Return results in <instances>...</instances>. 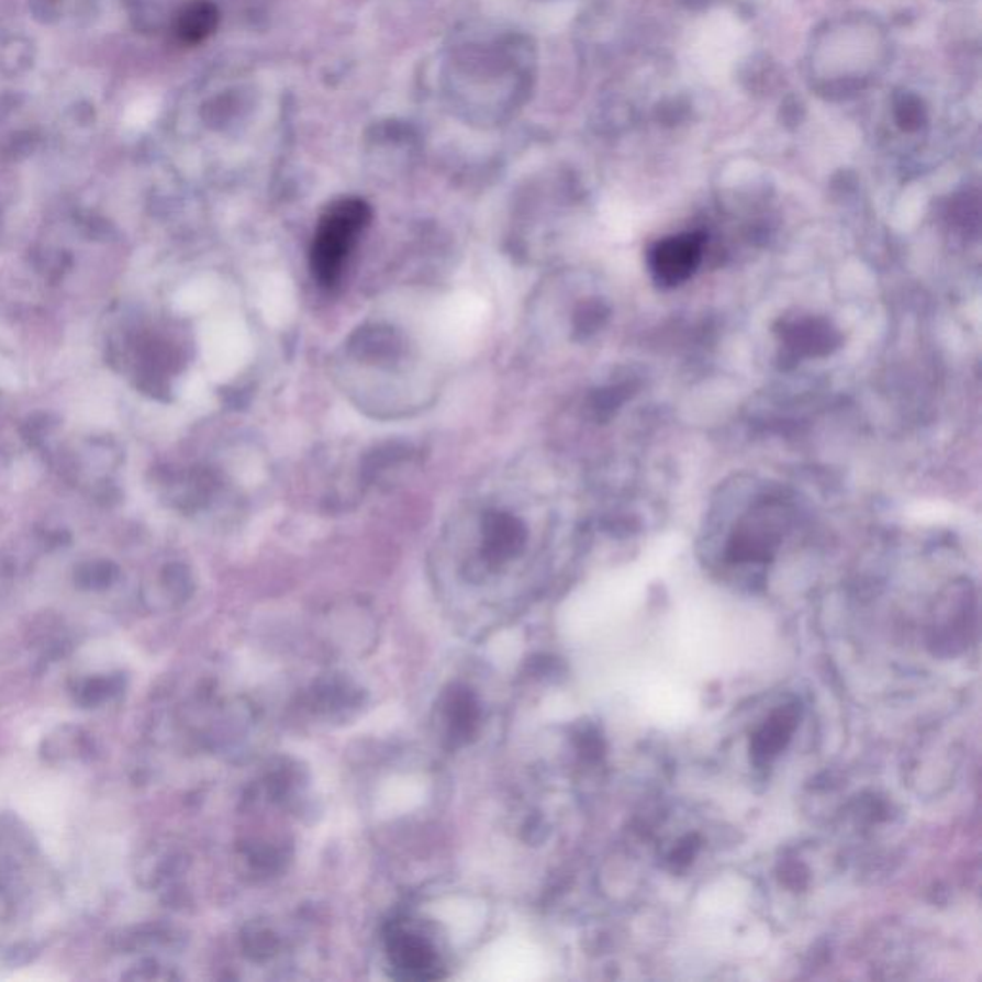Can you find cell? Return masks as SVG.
Wrapping results in <instances>:
<instances>
[{
  "label": "cell",
  "mask_w": 982,
  "mask_h": 982,
  "mask_svg": "<svg viewBox=\"0 0 982 982\" xmlns=\"http://www.w3.org/2000/svg\"><path fill=\"white\" fill-rule=\"evenodd\" d=\"M369 221L370 208L359 198H342L326 208L311 246V269L321 284L331 287L341 279L349 252Z\"/></svg>",
  "instance_id": "1"
},
{
  "label": "cell",
  "mask_w": 982,
  "mask_h": 982,
  "mask_svg": "<svg viewBox=\"0 0 982 982\" xmlns=\"http://www.w3.org/2000/svg\"><path fill=\"white\" fill-rule=\"evenodd\" d=\"M785 516V506L775 501H763L756 505L735 526L727 547L729 559L735 562H766L771 559L783 536Z\"/></svg>",
  "instance_id": "2"
},
{
  "label": "cell",
  "mask_w": 982,
  "mask_h": 982,
  "mask_svg": "<svg viewBox=\"0 0 982 982\" xmlns=\"http://www.w3.org/2000/svg\"><path fill=\"white\" fill-rule=\"evenodd\" d=\"M703 233H681L655 244L649 252V269L658 287L676 288L688 282L703 261Z\"/></svg>",
  "instance_id": "3"
},
{
  "label": "cell",
  "mask_w": 982,
  "mask_h": 982,
  "mask_svg": "<svg viewBox=\"0 0 982 982\" xmlns=\"http://www.w3.org/2000/svg\"><path fill=\"white\" fill-rule=\"evenodd\" d=\"M778 334L785 356L794 361L829 356L840 344L839 331L822 317L786 319L779 326Z\"/></svg>",
  "instance_id": "4"
},
{
  "label": "cell",
  "mask_w": 982,
  "mask_h": 982,
  "mask_svg": "<svg viewBox=\"0 0 982 982\" xmlns=\"http://www.w3.org/2000/svg\"><path fill=\"white\" fill-rule=\"evenodd\" d=\"M482 534H484L486 555L493 560L513 557L514 553L521 551L526 539V529L522 526V522L509 513L498 511L484 514Z\"/></svg>",
  "instance_id": "5"
},
{
  "label": "cell",
  "mask_w": 982,
  "mask_h": 982,
  "mask_svg": "<svg viewBox=\"0 0 982 982\" xmlns=\"http://www.w3.org/2000/svg\"><path fill=\"white\" fill-rule=\"evenodd\" d=\"M392 958L398 968L408 971L409 975L434 977V968H436V956L431 946L426 945L421 938L413 935H395L392 938Z\"/></svg>",
  "instance_id": "6"
},
{
  "label": "cell",
  "mask_w": 982,
  "mask_h": 982,
  "mask_svg": "<svg viewBox=\"0 0 982 982\" xmlns=\"http://www.w3.org/2000/svg\"><path fill=\"white\" fill-rule=\"evenodd\" d=\"M794 727H796V711L794 708H781L775 712L762 729L755 735L752 739V752L760 758H771V756L781 752V748L786 747V743L791 740Z\"/></svg>",
  "instance_id": "7"
},
{
  "label": "cell",
  "mask_w": 982,
  "mask_h": 982,
  "mask_svg": "<svg viewBox=\"0 0 982 982\" xmlns=\"http://www.w3.org/2000/svg\"><path fill=\"white\" fill-rule=\"evenodd\" d=\"M217 20L220 14L212 2L194 0L177 18V35L182 43L197 45L212 35L213 30L217 27Z\"/></svg>",
  "instance_id": "8"
},
{
  "label": "cell",
  "mask_w": 982,
  "mask_h": 982,
  "mask_svg": "<svg viewBox=\"0 0 982 982\" xmlns=\"http://www.w3.org/2000/svg\"><path fill=\"white\" fill-rule=\"evenodd\" d=\"M606 315H609V311L605 310L603 303H583L580 311H578V315H576V326L582 333H593V331H598L599 326L603 325Z\"/></svg>",
  "instance_id": "9"
},
{
  "label": "cell",
  "mask_w": 982,
  "mask_h": 982,
  "mask_svg": "<svg viewBox=\"0 0 982 982\" xmlns=\"http://www.w3.org/2000/svg\"><path fill=\"white\" fill-rule=\"evenodd\" d=\"M899 122L906 131L922 127L923 110L919 102H915L914 99H904L899 107Z\"/></svg>",
  "instance_id": "10"
}]
</instances>
